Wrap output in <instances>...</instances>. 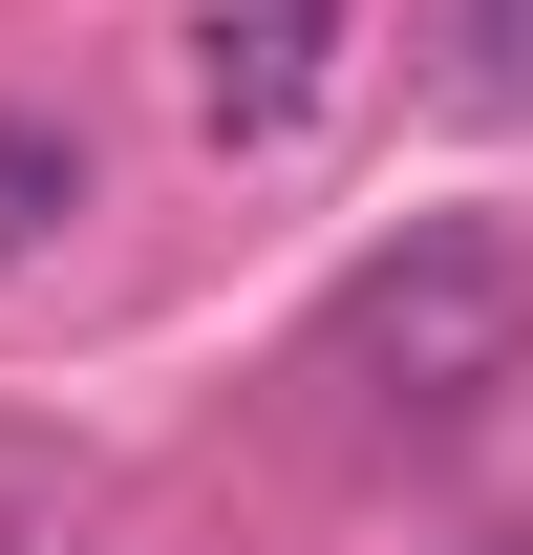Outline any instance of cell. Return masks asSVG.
I'll return each mask as SVG.
<instances>
[{
	"label": "cell",
	"instance_id": "7a4b0ae2",
	"mask_svg": "<svg viewBox=\"0 0 533 555\" xmlns=\"http://www.w3.org/2000/svg\"><path fill=\"white\" fill-rule=\"evenodd\" d=\"M341 107V0H213L193 22V129L213 150H299Z\"/></svg>",
	"mask_w": 533,
	"mask_h": 555
},
{
	"label": "cell",
	"instance_id": "6da1fadb",
	"mask_svg": "<svg viewBox=\"0 0 533 555\" xmlns=\"http://www.w3.org/2000/svg\"><path fill=\"white\" fill-rule=\"evenodd\" d=\"M321 363H341L385 427H469V406L533 363V235H512V214H405L385 257L321 299Z\"/></svg>",
	"mask_w": 533,
	"mask_h": 555
},
{
	"label": "cell",
	"instance_id": "5b68a950",
	"mask_svg": "<svg viewBox=\"0 0 533 555\" xmlns=\"http://www.w3.org/2000/svg\"><path fill=\"white\" fill-rule=\"evenodd\" d=\"M491 555H533V534H491Z\"/></svg>",
	"mask_w": 533,
	"mask_h": 555
},
{
	"label": "cell",
	"instance_id": "3957f363",
	"mask_svg": "<svg viewBox=\"0 0 533 555\" xmlns=\"http://www.w3.org/2000/svg\"><path fill=\"white\" fill-rule=\"evenodd\" d=\"M65 214H86V129H65V107H0V278L43 257Z\"/></svg>",
	"mask_w": 533,
	"mask_h": 555
},
{
	"label": "cell",
	"instance_id": "277c9868",
	"mask_svg": "<svg viewBox=\"0 0 533 555\" xmlns=\"http://www.w3.org/2000/svg\"><path fill=\"white\" fill-rule=\"evenodd\" d=\"M469 86H491V107H533V0H469Z\"/></svg>",
	"mask_w": 533,
	"mask_h": 555
}]
</instances>
